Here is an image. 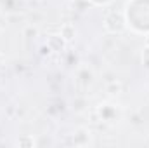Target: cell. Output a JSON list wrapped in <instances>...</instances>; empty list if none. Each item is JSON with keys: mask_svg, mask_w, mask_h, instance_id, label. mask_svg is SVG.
I'll return each mask as SVG.
<instances>
[{"mask_svg": "<svg viewBox=\"0 0 149 148\" xmlns=\"http://www.w3.org/2000/svg\"><path fill=\"white\" fill-rule=\"evenodd\" d=\"M95 113L99 115V120L108 122V124H114V122H118V118H120L118 108H116L114 105H111V103H102V105H99L97 110H95Z\"/></svg>", "mask_w": 149, "mask_h": 148, "instance_id": "cell-1", "label": "cell"}, {"mask_svg": "<svg viewBox=\"0 0 149 148\" xmlns=\"http://www.w3.org/2000/svg\"><path fill=\"white\" fill-rule=\"evenodd\" d=\"M104 28L111 33H121L125 30V19L120 12H111L106 21H104Z\"/></svg>", "mask_w": 149, "mask_h": 148, "instance_id": "cell-2", "label": "cell"}, {"mask_svg": "<svg viewBox=\"0 0 149 148\" xmlns=\"http://www.w3.org/2000/svg\"><path fill=\"white\" fill-rule=\"evenodd\" d=\"M90 138H92V132L87 127H76L71 134V143L74 147H87L90 143Z\"/></svg>", "mask_w": 149, "mask_h": 148, "instance_id": "cell-3", "label": "cell"}, {"mask_svg": "<svg viewBox=\"0 0 149 148\" xmlns=\"http://www.w3.org/2000/svg\"><path fill=\"white\" fill-rule=\"evenodd\" d=\"M66 40L61 35H49L47 37V45L52 49V52H63L66 49Z\"/></svg>", "mask_w": 149, "mask_h": 148, "instance_id": "cell-4", "label": "cell"}, {"mask_svg": "<svg viewBox=\"0 0 149 148\" xmlns=\"http://www.w3.org/2000/svg\"><path fill=\"white\" fill-rule=\"evenodd\" d=\"M59 35L64 38L68 44L73 42L74 37H76V28H74V25L73 23H63L61 28H59Z\"/></svg>", "mask_w": 149, "mask_h": 148, "instance_id": "cell-5", "label": "cell"}, {"mask_svg": "<svg viewBox=\"0 0 149 148\" xmlns=\"http://www.w3.org/2000/svg\"><path fill=\"white\" fill-rule=\"evenodd\" d=\"M16 145L21 148H35L37 147V140L33 138V136H21L17 141H16Z\"/></svg>", "mask_w": 149, "mask_h": 148, "instance_id": "cell-6", "label": "cell"}, {"mask_svg": "<svg viewBox=\"0 0 149 148\" xmlns=\"http://www.w3.org/2000/svg\"><path fill=\"white\" fill-rule=\"evenodd\" d=\"M121 89H123V85H121L120 80H113V82H109V84L106 85V92L111 94V96H118V94L121 92Z\"/></svg>", "mask_w": 149, "mask_h": 148, "instance_id": "cell-7", "label": "cell"}, {"mask_svg": "<svg viewBox=\"0 0 149 148\" xmlns=\"http://www.w3.org/2000/svg\"><path fill=\"white\" fill-rule=\"evenodd\" d=\"M50 52H52V49H50L47 44L40 47V54H42V56H50Z\"/></svg>", "mask_w": 149, "mask_h": 148, "instance_id": "cell-8", "label": "cell"}, {"mask_svg": "<svg viewBox=\"0 0 149 148\" xmlns=\"http://www.w3.org/2000/svg\"><path fill=\"white\" fill-rule=\"evenodd\" d=\"M5 61H7V58H5V54L3 52H0V68L5 65Z\"/></svg>", "mask_w": 149, "mask_h": 148, "instance_id": "cell-9", "label": "cell"}, {"mask_svg": "<svg viewBox=\"0 0 149 148\" xmlns=\"http://www.w3.org/2000/svg\"><path fill=\"white\" fill-rule=\"evenodd\" d=\"M146 49H149V35L146 37Z\"/></svg>", "mask_w": 149, "mask_h": 148, "instance_id": "cell-10", "label": "cell"}]
</instances>
